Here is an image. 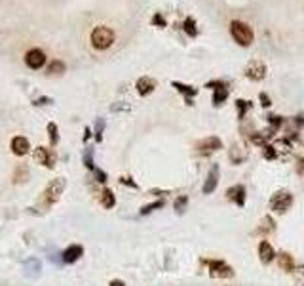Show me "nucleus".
Returning <instances> with one entry per match:
<instances>
[{"mask_svg":"<svg viewBox=\"0 0 304 286\" xmlns=\"http://www.w3.org/2000/svg\"><path fill=\"white\" fill-rule=\"evenodd\" d=\"M65 185H67V181H65L63 177L53 179V181H51V183H49V185L42 191V197H40V206H44L46 210H48L49 206H53V204L61 199V195H63V191H65Z\"/></svg>","mask_w":304,"mask_h":286,"instance_id":"obj_1","label":"nucleus"},{"mask_svg":"<svg viewBox=\"0 0 304 286\" xmlns=\"http://www.w3.org/2000/svg\"><path fill=\"white\" fill-rule=\"evenodd\" d=\"M112 42H114V33L109 27L101 25L91 31V44H93L95 50H107L112 46Z\"/></svg>","mask_w":304,"mask_h":286,"instance_id":"obj_2","label":"nucleus"},{"mask_svg":"<svg viewBox=\"0 0 304 286\" xmlns=\"http://www.w3.org/2000/svg\"><path fill=\"white\" fill-rule=\"evenodd\" d=\"M293 206V195L287 189H280L270 199V210L276 214H285Z\"/></svg>","mask_w":304,"mask_h":286,"instance_id":"obj_3","label":"nucleus"},{"mask_svg":"<svg viewBox=\"0 0 304 286\" xmlns=\"http://www.w3.org/2000/svg\"><path fill=\"white\" fill-rule=\"evenodd\" d=\"M230 35L240 46H249L253 42V31L251 27L243 21H232L230 23Z\"/></svg>","mask_w":304,"mask_h":286,"instance_id":"obj_4","label":"nucleus"},{"mask_svg":"<svg viewBox=\"0 0 304 286\" xmlns=\"http://www.w3.org/2000/svg\"><path fill=\"white\" fill-rule=\"evenodd\" d=\"M202 263L207 265L209 275H211L213 279H232V277H234V269H232L226 261H222V260H204Z\"/></svg>","mask_w":304,"mask_h":286,"instance_id":"obj_5","label":"nucleus"},{"mask_svg":"<svg viewBox=\"0 0 304 286\" xmlns=\"http://www.w3.org/2000/svg\"><path fill=\"white\" fill-rule=\"evenodd\" d=\"M196 149H198L200 155H211V153H215V151L222 149V141H220L217 136L204 137L202 141L196 143Z\"/></svg>","mask_w":304,"mask_h":286,"instance_id":"obj_6","label":"nucleus"},{"mask_svg":"<svg viewBox=\"0 0 304 286\" xmlns=\"http://www.w3.org/2000/svg\"><path fill=\"white\" fill-rule=\"evenodd\" d=\"M245 76L249 80H253V82L262 80L266 76V65L261 61V59H253V61L245 67Z\"/></svg>","mask_w":304,"mask_h":286,"instance_id":"obj_7","label":"nucleus"},{"mask_svg":"<svg viewBox=\"0 0 304 286\" xmlns=\"http://www.w3.org/2000/svg\"><path fill=\"white\" fill-rule=\"evenodd\" d=\"M219 174H220L219 164H213L211 170H209V174H207L206 183L202 187V193H204V195H211V193L217 189V185H219Z\"/></svg>","mask_w":304,"mask_h":286,"instance_id":"obj_8","label":"nucleus"},{"mask_svg":"<svg viewBox=\"0 0 304 286\" xmlns=\"http://www.w3.org/2000/svg\"><path fill=\"white\" fill-rule=\"evenodd\" d=\"M25 63L31 67V69H40V67H44V63H46V54L42 50H29L25 54Z\"/></svg>","mask_w":304,"mask_h":286,"instance_id":"obj_9","label":"nucleus"},{"mask_svg":"<svg viewBox=\"0 0 304 286\" xmlns=\"http://www.w3.org/2000/svg\"><path fill=\"white\" fill-rule=\"evenodd\" d=\"M245 197H247V193H245V187L243 185H234L226 191V199L234 202L236 206H240V208L245 206Z\"/></svg>","mask_w":304,"mask_h":286,"instance_id":"obj_10","label":"nucleus"},{"mask_svg":"<svg viewBox=\"0 0 304 286\" xmlns=\"http://www.w3.org/2000/svg\"><path fill=\"white\" fill-rule=\"evenodd\" d=\"M259 258H261V261H262L264 265L272 263L274 258H276V250L272 248V244H270L268 240H261V242H259Z\"/></svg>","mask_w":304,"mask_h":286,"instance_id":"obj_11","label":"nucleus"},{"mask_svg":"<svg viewBox=\"0 0 304 286\" xmlns=\"http://www.w3.org/2000/svg\"><path fill=\"white\" fill-rule=\"evenodd\" d=\"M137 92H139V96H148V94H152L154 92V88L158 86V82L154 80V78H150V76H141L139 80H137Z\"/></svg>","mask_w":304,"mask_h":286,"instance_id":"obj_12","label":"nucleus"},{"mask_svg":"<svg viewBox=\"0 0 304 286\" xmlns=\"http://www.w3.org/2000/svg\"><path fill=\"white\" fill-rule=\"evenodd\" d=\"M35 159H37V162L48 166V168H53V164H55V155L51 151L44 149V147H38L37 153H35Z\"/></svg>","mask_w":304,"mask_h":286,"instance_id":"obj_13","label":"nucleus"},{"mask_svg":"<svg viewBox=\"0 0 304 286\" xmlns=\"http://www.w3.org/2000/svg\"><path fill=\"white\" fill-rule=\"evenodd\" d=\"M82 254H84V248L80 244H73V246H69L63 252V261L65 263H74V261H78L82 258Z\"/></svg>","mask_w":304,"mask_h":286,"instance_id":"obj_14","label":"nucleus"},{"mask_svg":"<svg viewBox=\"0 0 304 286\" xmlns=\"http://www.w3.org/2000/svg\"><path fill=\"white\" fill-rule=\"evenodd\" d=\"M29 149H31V145H29V139L27 137H13L12 139V151L13 155H19V157H23V155H27L29 153Z\"/></svg>","mask_w":304,"mask_h":286,"instance_id":"obj_15","label":"nucleus"},{"mask_svg":"<svg viewBox=\"0 0 304 286\" xmlns=\"http://www.w3.org/2000/svg\"><path fill=\"white\" fill-rule=\"evenodd\" d=\"M276 258H278V267H280L281 271H285V273H293V271H295V261H293L291 254L281 252V254H278Z\"/></svg>","mask_w":304,"mask_h":286,"instance_id":"obj_16","label":"nucleus"},{"mask_svg":"<svg viewBox=\"0 0 304 286\" xmlns=\"http://www.w3.org/2000/svg\"><path fill=\"white\" fill-rule=\"evenodd\" d=\"M173 88H177L182 96H186V103H188V105H192V101L190 100H192L196 94H198V90H196L194 86H186V84H182V82H173Z\"/></svg>","mask_w":304,"mask_h":286,"instance_id":"obj_17","label":"nucleus"},{"mask_svg":"<svg viewBox=\"0 0 304 286\" xmlns=\"http://www.w3.org/2000/svg\"><path fill=\"white\" fill-rule=\"evenodd\" d=\"M247 159V151H243L240 145H234V149L230 151V161L234 164H242Z\"/></svg>","mask_w":304,"mask_h":286,"instance_id":"obj_18","label":"nucleus"},{"mask_svg":"<svg viewBox=\"0 0 304 286\" xmlns=\"http://www.w3.org/2000/svg\"><path fill=\"white\" fill-rule=\"evenodd\" d=\"M101 204H103L105 208H112V206L116 204L114 193H112L110 189H103V193H101Z\"/></svg>","mask_w":304,"mask_h":286,"instance_id":"obj_19","label":"nucleus"},{"mask_svg":"<svg viewBox=\"0 0 304 286\" xmlns=\"http://www.w3.org/2000/svg\"><path fill=\"white\" fill-rule=\"evenodd\" d=\"M182 31L188 35V37H198V29H196V21L192 17H186L184 23H182Z\"/></svg>","mask_w":304,"mask_h":286,"instance_id":"obj_20","label":"nucleus"},{"mask_svg":"<svg viewBox=\"0 0 304 286\" xmlns=\"http://www.w3.org/2000/svg\"><path fill=\"white\" fill-rule=\"evenodd\" d=\"M228 98V90L226 88H219L213 92V105H222Z\"/></svg>","mask_w":304,"mask_h":286,"instance_id":"obj_21","label":"nucleus"},{"mask_svg":"<svg viewBox=\"0 0 304 286\" xmlns=\"http://www.w3.org/2000/svg\"><path fill=\"white\" fill-rule=\"evenodd\" d=\"M186 204H188V197H186V195H181V197H177V199H175L173 208L177 210V214H182V212L186 210Z\"/></svg>","mask_w":304,"mask_h":286,"instance_id":"obj_22","label":"nucleus"},{"mask_svg":"<svg viewBox=\"0 0 304 286\" xmlns=\"http://www.w3.org/2000/svg\"><path fill=\"white\" fill-rule=\"evenodd\" d=\"M236 105H238V116H240V118L245 116V111H249V109H251V101L238 100L236 101Z\"/></svg>","mask_w":304,"mask_h":286,"instance_id":"obj_23","label":"nucleus"},{"mask_svg":"<svg viewBox=\"0 0 304 286\" xmlns=\"http://www.w3.org/2000/svg\"><path fill=\"white\" fill-rule=\"evenodd\" d=\"M262 155H264L266 161L278 159V153H276V147H274V145H264V147H262Z\"/></svg>","mask_w":304,"mask_h":286,"instance_id":"obj_24","label":"nucleus"},{"mask_svg":"<svg viewBox=\"0 0 304 286\" xmlns=\"http://www.w3.org/2000/svg\"><path fill=\"white\" fill-rule=\"evenodd\" d=\"M293 277H295V283L299 286H304V265H299V267H295V271H293Z\"/></svg>","mask_w":304,"mask_h":286,"instance_id":"obj_25","label":"nucleus"},{"mask_svg":"<svg viewBox=\"0 0 304 286\" xmlns=\"http://www.w3.org/2000/svg\"><path fill=\"white\" fill-rule=\"evenodd\" d=\"M261 231L262 233H272L274 231V220L266 216V218H262V224H261Z\"/></svg>","mask_w":304,"mask_h":286,"instance_id":"obj_26","label":"nucleus"},{"mask_svg":"<svg viewBox=\"0 0 304 286\" xmlns=\"http://www.w3.org/2000/svg\"><path fill=\"white\" fill-rule=\"evenodd\" d=\"M63 71H65V63H61V61H51V65L48 67L49 75H59Z\"/></svg>","mask_w":304,"mask_h":286,"instance_id":"obj_27","label":"nucleus"},{"mask_svg":"<svg viewBox=\"0 0 304 286\" xmlns=\"http://www.w3.org/2000/svg\"><path fill=\"white\" fill-rule=\"evenodd\" d=\"M268 124H270L272 132H276L281 126V116H278V114H268Z\"/></svg>","mask_w":304,"mask_h":286,"instance_id":"obj_28","label":"nucleus"},{"mask_svg":"<svg viewBox=\"0 0 304 286\" xmlns=\"http://www.w3.org/2000/svg\"><path fill=\"white\" fill-rule=\"evenodd\" d=\"M162 206H164V200H156V202H152V204L145 206V208L141 210V214H143V216H146V214H150V212L158 210V208H162Z\"/></svg>","mask_w":304,"mask_h":286,"instance_id":"obj_29","label":"nucleus"},{"mask_svg":"<svg viewBox=\"0 0 304 286\" xmlns=\"http://www.w3.org/2000/svg\"><path fill=\"white\" fill-rule=\"evenodd\" d=\"M206 88H213V90H219V88H226V82H222V80H211V82H207Z\"/></svg>","mask_w":304,"mask_h":286,"instance_id":"obj_30","label":"nucleus"},{"mask_svg":"<svg viewBox=\"0 0 304 286\" xmlns=\"http://www.w3.org/2000/svg\"><path fill=\"white\" fill-rule=\"evenodd\" d=\"M152 25H158V27H166V19L162 17V13H156L152 17Z\"/></svg>","mask_w":304,"mask_h":286,"instance_id":"obj_31","label":"nucleus"},{"mask_svg":"<svg viewBox=\"0 0 304 286\" xmlns=\"http://www.w3.org/2000/svg\"><path fill=\"white\" fill-rule=\"evenodd\" d=\"M49 136H51V143L55 145L57 143V128H55V124H49Z\"/></svg>","mask_w":304,"mask_h":286,"instance_id":"obj_32","label":"nucleus"},{"mask_svg":"<svg viewBox=\"0 0 304 286\" xmlns=\"http://www.w3.org/2000/svg\"><path fill=\"white\" fill-rule=\"evenodd\" d=\"M259 100H261V103H262L264 107H270V105H272V101H270V98H268L266 94H261V96H259Z\"/></svg>","mask_w":304,"mask_h":286,"instance_id":"obj_33","label":"nucleus"},{"mask_svg":"<svg viewBox=\"0 0 304 286\" xmlns=\"http://www.w3.org/2000/svg\"><path fill=\"white\" fill-rule=\"evenodd\" d=\"M95 175H97L99 183H105V181H107V175H105V172H101V170H97V168H95Z\"/></svg>","mask_w":304,"mask_h":286,"instance_id":"obj_34","label":"nucleus"},{"mask_svg":"<svg viewBox=\"0 0 304 286\" xmlns=\"http://www.w3.org/2000/svg\"><path fill=\"white\" fill-rule=\"evenodd\" d=\"M297 172H299V174H304V159H301V161H299V166H297Z\"/></svg>","mask_w":304,"mask_h":286,"instance_id":"obj_35","label":"nucleus"},{"mask_svg":"<svg viewBox=\"0 0 304 286\" xmlns=\"http://www.w3.org/2000/svg\"><path fill=\"white\" fill-rule=\"evenodd\" d=\"M109 286H126L122 281H118V279H114V281H110V285Z\"/></svg>","mask_w":304,"mask_h":286,"instance_id":"obj_36","label":"nucleus"},{"mask_svg":"<svg viewBox=\"0 0 304 286\" xmlns=\"http://www.w3.org/2000/svg\"><path fill=\"white\" fill-rule=\"evenodd\" d=\"M297 122H299V124H303V126H304V116H299V118H297Z\"/></svg>","mask_w":304,"mask_h":286,"instance_id":"obj_37","label":"nucleus"}]
</instances>
